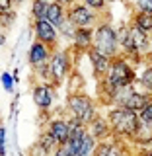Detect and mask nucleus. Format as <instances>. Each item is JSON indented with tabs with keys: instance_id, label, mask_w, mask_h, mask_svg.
Masks as SVG:
<instances>
[{
	"instance_id": "obj_1",
	"label": "nucleus",
	"mask_w": 152,
	"mask_h": 156,
	"mask_svg": "<svg viewBox=\"0 0 152 156\" xmlns=\"http://www.w3.org/2000/svg\"><path fill=\"white\" fill-rule=\"evenodd\" d=\"M107 121H109L111 133L117 139H135L136 131L140 127L139 113L127 109V107H117V105L107 113Z\"/></svg>"
},
{
	"instance_id": "obj_2",
	"label": "nucleus",
	"mask_w": 152,
	"mask_h": 156,
	"mask_svg": "<svg viewBox=\"0 0 152 156\" xmlns=\"http://www.w3.org/2000/svg\"><path fill=\"white\" fill-rule=\"evenodd\" d=\"M94 49L100 53L107 55L109 58H115L121 55L119 47V37H117V29L111 26L109 22L101 20L94 27Z\"/></svg>"
},
{
	"instance_id": "obj_3",
	"label": "nucleus",
	"mask_w": 152,
	"mask_h": 156,
	"mask_svg": "<svg viewBox=\"0 0 152 156\" xmlns=\"http://www.w3.org/2000/svg\"><path fill=\"white\" fill-rule=\"evenodd\" d=\"M104 80L109 84L111 88L119 90V88H127V86H135V80H136V74L131 66L129 58L125 55H119L111 61V66H109V72Z\"/></svg>"
},
{
	"instance_id": "obj_4",
	"label": "nucleus",
	"mask_w": 152,
	"mask_h": 156,
	"mask_svg": "<svg viewBox=\"0 0 152 156\" xmlns=\"http://www.w3.org/2000/svg\"><path fill=\"white\" fill-rule=\"evenodd\" d=\"M66 109H68V115L78 119V121H82L86 127L97 117L94 100H92L90 96H86V94H72V96H68L66 98Z\"/></svg>"
},
{
	"instance_id": "obj_5",
	"label": "nucleus",
	"mask_w": 152,
	"mask_h": 156,
	"mask_svg": "<svg viewBox=\"0 0 152 156\" xmlns=\"http://www.w3.org/2000/svg\"><path fill=\"white\" fill-rule=\"evenodd\" d=\"M49 70H51V82L53 86H58L66 80V76H70L72 72V58L68 55L66 49L55 51L49 61Z\"/></svg>"
},
{
	"instance_id": "obj_6",
	"label": "nucleus",
	"mask_w": 152,
	"mask_h": 156,
	"mask_svg": "<svg viewBox=\"0 0 152 156\" xmlns=\"http://www.w3.org/2000/svg\"><path fill=\"white\" fill-rule=\"evenodd\" d=\"M68 20H70L78 29H82V27L94 29L97 23L101 22V20L97 18V12H94L92 8H88L86 4H82V2H76L68 8Z\"/></svg>"
},
{
	"instance_id": "obj_7",
	"label": "nucleus",
	"mask_w": 152,
	"mask_h": 156,
	"mask_svg": "<svg viewBox=\"0 0 152 156\" xmlns=\"http://www.w3.org/2000/svg\"><path fill=\"white\" fill-rule=\"evenodd\" d=\"M53 53H55V49H53V47H49V45H45V43H41V41H33L31 47H29V53H27L29 66H31L33 70H37V68L49 65Z\"/></svg>"
},
{
	"instance_id": "obj_8",
	"label": "nucleus",
	"mask_w": 152,
	"mask_h": 156,
	"mask_svg": "<svg viewBox=\"0 0 152 156\" xmlns=\"http://www.w3.org/2000/svg\"><path fill=\"white\" fill-rule=\"evenodd\" d=\"M33 35H35V41H41V43H45V45L53 47V49H55L58 37H61L58 35V29L51 22H47V20L33 22Z\"/></svg>"
},
{
	"instance_id": "obj_9",
	"label": "nucleus",
	"mask_w": 152,
	"mask_h": 156,
	"mask_svg": "<svg viewBox=\"0 0 152 156\" xmlns=\"http://www.w3.org/2000/svg\"><path fill=\"white\" fill-rule=\"evenodd\" d=\"M86 55H88V58H90V62H92V68H94L96 78L97 80H104V78L107 76V72H109V66H111V61H113V58H109L107 55H104V53L96 51L94 47H92Z\"/></svg>"
},
{
	"instance_id": "obj_10",
	"label": "nucleus",
	"mask_w": 152,
	"mask_h": 156,
	"mask_svg": "<svg viewBox=\"0 0 152 156\" xmlns=\"http://www.w3.org/2000/svg\"><path fill=\"white\" fill-rule=\"evenodd\" d=\"M33 101L41 111H47L49 107L53 105V100H55V86L53 84H37L33 88Z\"/></svg>"
},
{
	"instance_id": "obj_11",
	"label": "nucleus",
	"mask_w": 152,
	"mask_h": 156,
	"mask_svg": "<svg viewBox=\"0 0 152 156\" xmlns=\"http://www.w3.org/2000/svg\"><path fill=\"white\" fill-rule=\"evenodd\" d=\"M47 131L55 136V140L61 144H66L68 140H70V125H68V119H62V117H57V119H53L51 123H49Z\"/></svg>"
},
{
	"instance_id": "obj_12",
	"label": "nucleus",
	"mask_w": 152,
	"mask_h": 156,
	"mask_svg": "<svg viewBox=\"0 0 152 156\" xmlns=\"http://www.w3.org/2000/svg\"><path fill=\"white\" fill-rule=\"evenodd\" d=\"M72 47L78 53H88L94 47V29L92 27H82L76 29L74 39H72Z\"/></svg>"
},
{
	"instance_id": "obj_13",
	"label": "nucleus",
	"mask_w": 152,
	"mask_h": 156,
	"mask_svg": "<svg viewBox=\"0 0 152 156\" xmlns=\"http://www.w3.org/2000/svg\"><path fill=\"white\" fill-rule=\"evenodd\" d=\"M66 18H68V8L65 6V4H61L58 0H55V2H49L47 16H45L47 22H51L53 26L58 29L62 23L66 22Z\"/></svg>"
},
{
	"instance_id": "obj_14",
	"label": "nucleus",
	"mask_w": 152,
	"mask_h": 156,
	"mask_svg": "<svg viewBox=\"0 0 152 156\" xmlns=\"http://www.w3.org/2000/svg\"><path fill=\"white\" fill-rule=\"evenodd\" d=\"M150 101H152V96L150 94H146V92H139L135 88V90L131 92V96L125 100V104L121 105V107H127V109L135 111V113H140V111H143L144 107L150 104Z\"/></svg>"
},
{
	"instance_id": "obj_15",
	"label": "nucleus",
	"mask_w": 152,
	"mask_h": 156,
	"mask_svg": "<svg viewBox=\"0 0 152 156\" xmlns=\"http://www.w3.org/2000/svg\"><path fill=\"white\" fill-rule=\"evenodd\" d=\"M88 133H90L97 143H101V140H105V136L113 135L111 133V127H109V121L105 119V117L97 115L94 121H92L90 125H88Z\"/></svg>"
},
{
	"instance_id": "obj_16",
	"label": "nucleus",
	"mask_w": 152,
	"mask_h": 156,
	"mask_svg": "<svg viewBox=\"0 0 152 156\" xmlns=\"http://www.w3.org/2000/svg\"><path fill=\"white\" fill-rule=\"evenodd\" d=\"M94 156H129V154L125 152V146L119 144L117 140L115 143L101 140V143H97V146H96Z\"/></svg>"
},
{
	"instance_id": "obj_17",
	"label": "nucleus",
	"mask_w": 152,
	"mask_h": 156,
	"mask_svg": "<svg viewBox=\"0 0 152 156\" xmlns=\"http://www.w3.org/2000/svg\"><path fill=\"white\" fill-rule=\"evenodd\" d=\"M82 90H84V78H82L80 72L72 70L70 76H68V96L82 94Z\"/></svg>"
},
{
	"instance_id": "obj_18",
	"label": "nucleus",
	"mask_w": 152,
	"mask_h": 156,
	"mask_svg": "<svg viewBox=\"0 0 152 156\" xmlns=\"http://www.w3.org/2000/svg\"><path fill=\"white\" fill-rule=\"evenodd\" d=\"M135 26H139L140 29H144L146 33L152 35V14H144V12H135L133 14V22Z\"/></svg>"
},
{
	"instance_id": "obj_19",
	"label": "nucleus",
	"mask_w": 152,
	"mask_h": 156,
	"mask_svg": "<svg viewBox=\"0 0 152 156\" xmlns=\"http://www.w3.org/2000/svg\"><path fill=\"white\" fill-rule=\"evenodd\" d=\"M47 8H49V2H45V0H31V18H33V22L45 20Z\"/></svg>"
},
{
	"instance_id": "obj_20",
	"label": "nucleus",
	"mask_w": 152,
	"mask_h": 156,
	"mask_svg": "<svg viewBox=\"0 0 152 156\" xmlns=\"http://www.w3.org/2000/svg\"><path fill=\"white\" fill-rule=\"evenodd\" d=\"M139 84L146 94L152 96V65L144 66V70L140 72V76H139Z\"/></svg>"
},
{
	"instance_id": "obj_21",
	"label": "nucleus",
	"mask_w": 152,
	"mask_h": 156,
	"mask_svg": "<svg viewBox=\"0 0 152 156\" xmlns=\"http://www.w3.org/2000/svg\"><path fill=\"white\" fill-rule=\"evenodd\" d=\"M37 143L41 144L45 150H49V152H55V150L58 148V143L55 140V136L49 133V131H43V133L39 135V140H37Z\"/></svg>"
},
{
	"instance_id": "obj_22",
	"label": "nucleus",
	"mask_w": 152,
	"mask_h": 156,
	"mask_svg": "<svg viewBox=\"0 0 152 156\" xmlns=\"http://www.w3.org/2000/svg\"><path fill=\"white\" fill-rule=\"evenodd\" d=\"M76 29H78V27H76L74 23H72L70 20L66 18V22L62 23L61 27H58V35H61L62 39H68V41L72 43V39H74V33H76Z\"/></svg>"
},
{
	"instance_id": "obj_23",
	"label": "nucleus",
	"mask_w": 152,
	"mask_h": 156,
	"mask_svg": "<svg viewBox=\"0 0 152 156\" xmlns=\"http://www.w3.org/2000/svg\"><path fill=\"white\" fill-rule=\"evenodd\" d=\"M2 86L6 92H14V86H16V76H12L10 72H2Z\"/></svg>"
},
{
	"instance_id": "obj_24",
	"label": "nucleus",
	"mask_w": 152,
	"mask_h": 156,
	"mask_svg": "<svg viewBox=\"0 0 152 156\" xmlns=\"http://www.w3.org/2000/svg\"><path fill=\"white\" fill-rule=\"evenodd\" d=\"M139 117H140V123H144V125L152 127V101H150V104L144 107L143 111H140Z\"/></svg>"
},
{
	"instance_id": "obj_25",
	"label": "nucleus",
	"mask_w": 152,
	"mask_h": 156,
	"mask_svg": "<svg viewBox=\"0 0 152 156\" xmlns=\"http://www.w3.org/2000/svg\"><path fill=\"white\" fill-rule=\"evenodd\" d=\"M82 4H86V6L92 8L94 12H101V10H105L107 0H82Z\"/></svg>"
},
{
	"instance_id": "obj_26",
	"label": "nucleus",
	"mask_w": 152,
	"mask_h": 156,
	"mask_svg": "<svg viewBox=\"0 0 152 156\" xmlns=\"http://www.w3.org/2000/svg\"><path fill=\"white\" fill-rule=\"evenodd\" d=\"M135 8H136V12H144V14H152V0H136Z\"/></svg>"
},
{
	"instance_id": "obj_27",
	"label": "nucleus",
	"mask_w": 152,
	"mask_h": 156,
	"mask_svg": "<svg viewBox=\"0 0 152 156\" xmlns=\"http://www.w3.org/2000/svg\"><path fill=\"white\" fill-rule=\"evenodd\" d=\"M14 16H16V10H8V12H2V27L6 29L10 23H14Z\"/></svg>"
},
{
	"instance_id": "obj_28",
	"label": "nucleus",
	"mask_w": 152,
	"mask_h": 156,
	"mask_svg": "<svg viewBox=\"0 0 152 156\" xmlns=\"http://www.w3.org/2000/svg\"><path fill=\"white\" fill-rule=\"evenodd\" d=\"M29 156H49V150H45L39 143H35L29 148Z\"/></svg>"
},
{
	"instance_id": "obj_29",
	"label": "nucleus",
	"mask_w": 152,
	"mask_h": 156,
	"mask_svg": "<svg viewBox=\"0 0 152 156\" xmlns=\"http://www.w3.org/2000/svg\"><path fill=\"white\" fill-rule=\"evenodd\" d=\"M53 156H72V152H70V148H68V144H61L55 152H53Z\"/></svg>"
},
{
	"instance_id": "obj_30",
	"label": "nucleus",
	"mask_w": 152,
	"mask_h": 156,
	"mask_svg": "<svg viewBox=\"0 0 152 156\" xmlns=\"http://www.w3.org/2000/svg\"><path fill=\"white\" fill-rule=\"evenodd\" d=\"M12 6H14V0H0V8H2V12L12 10Z\"/></svg>"
},
{
	"instance_id": "obj_31",
	"label": "nucleus",
	"mask_w": 152,
	"mask_h": 156,
	"mask_svg": "<svg viewBox=\"0 0 152 156\" xmlns=\"http://www.w3.org/2000/svg\"><path fill=\"white\" fill-rule=\"evenodd\" d=\"M0 144H6V129H0Z\"/></svg>"
},
{
	"instance_id": "obj_32",
	"label": "nucleus",
	"mask_w": 152,
	"mask_h": 156,
	"mask_svg": "<svg viewBox=\"0 0 152 156\" xmlns=\"http://www.w3.org/2000/svg\"><path fill=\"white\" fill-rule=\"evenodd\" d=\"M58 2H61V4H65L66 8H70L72 4H76V2H78V0H58Z\"/></svg>"
},
{
	"instance_id": "obj_33",
	"label": "nucleus",
	"mask_w": 152,
	"mask_h": 156,
	"mask_svg": "<svg viewBox=\"0 0 152 156\" xmlns=\"http://www.w3.org/2000/svg\"><path fill=\"white\" fill-rule=\"evenodd\" d=\"M23 2V0H14V4H22Z\"/></svg>"
},
{
	"instance_id": "obj_34",
	"label": "nucleus",
	"mask_w": 152,
	"mask_h": 156,
	"mask_svg": "<svg viewBox=\"0 0 152 156\" xmlns=\"http://www.w3.org/2000/svg\"><path fill=\"white\" fill-rule=\"evenodd\" d=\"M144 156H152V150H148V152H146V154H144Z\"/></svg>"
},
{
	"instance_id": "obj_35",
	"label": "nucleus",
	"mask_w": 152,
	"mask_h": 156,
	"mask_svg": "<svg viewBox=\"0 0 152 156\" xmlns=\"http://www.w3.org/2000/svg\"><path fill=\"white\" fill-rule=\"evenodd\" d=\"M150 49H152V39H150ZM150 57H152V51H150ZM150 57H148V58H150Z\"/></svg>"
},
{
	"instance_id": "obj_36",
	"label": "nucleus",
	"mask_w": 152,
	"mask_h": 156,
	"mask_svg": "<svg viewBox=\"0 0 152 156\" xmlns=\"http://www.w3.org/2000/svg\"><path fill=\"white\" fill-rule=\"evenodd\" d=\"M45 2H55V0H45Z\"/></svg>"
},
{
	"instance_id": "obj_37",
	"label": "nucleus",
	"mask_w": 152,
	"mask_h": 156,
	"mask_svg": "<svg viewBox=\"0 0 152 156\" xmlns=\"http://www.w3.org/2000/svg\"><path fill=\"white\" fill-rule=\"evenodd\" d=\"M107 2H115V0H107Z\"/></svg>"
},
{
	"instance_id": "obj_38",
	"label": "nucleus",
	"mask_w": 152,
	"mask_h": 156,
	"mask_svg": "<svg viewBox=\"0 0 152 156\" xmlns=\"http://www.w3.org/2000/svg\"><path fill=\"white\" fill-rule=\"evenodd\" d=\"M150 61H152V57H150Z\"/></svg>"
}]
</instances>
